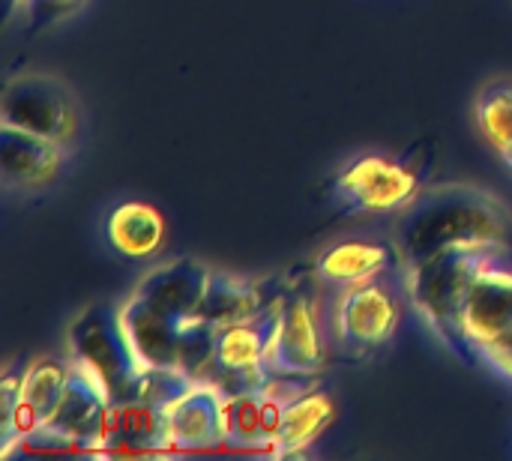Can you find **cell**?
<instances>
[{
    "instance_id": "obj_18",
    "label": "cell",
    "mask_w": 512,
    "mask_h": 461,
    "mask_svg": "<svg viewBox=\"0 0 512 461\" xmlns=\"http://www.w3.org/2000/svg\"><path fill=\"white\" fill-rule=\"evenodd\" d=\"M72 375V360H36L21 375V399L39 414V420H48L63 399V390Z\"/></svg>"
},
{
    "instance_id": "obj_8",
    "label": "cell",
    "mask_w": 512,
    "mask_h": 461,
    "mask_svg": "<svg viewBox=\"0 0 512 461\" xmlns=\"http://www.w3.org/2000/svg\"><path fill=\"white\" fill-rule=\"evenodd\" d=\"M0 123L45 135L57 144H66L78 129V114L72 96L45 75L15 78L0 102Z\"/></svg>"
},
{
    "instance_id": "obj_11",
    "label": "cell",
    "mask_w": 512,
    "mask_h": 461,
    "mask_svg": "<svg viewBox=\"0 0 512 461\" xmlns=\"http://www.w3.org/2000/svg\"><path fill=\"white\" fill-rule=\"evenodd\" d=\"M63 165V144L18 129L12 123H0V171L6 186L30 189L57 177Z\"/></svg>"
},
{
    "instance_id": "obj_10",
    "label": "cell",
    "mask_w": 512,
    "mask_h": 461,
    "mask_svg": "<svg viewBox=\"0 0 512 461\" xmlns=\"http://www.w3.org/2000/svg\"><path fill=\"white\" fill-rule=\"evenodd\" d=\"M228 396L213 381H195L168 408V441L171 453H207L222 450L228 441L225 429Z\"/></svg>"
},
{
    "instance_id": "obj_13",
    "label": "cell",
    "mask_w": 512,
    "mask_h": 461,
    "mask_svg": "<svg viewBox=\"0 0 512 461\" xmlns=\"http://www.w3.org/2000/svg\"><path fill=\"white\" fill-rule=\"evenodd\" d=\"M336 420V405L327 393L309 390L285 405L282 423L273 435L267 456H300L309 450Z\"/></svg>"
},
{
    "instance_id": "obj_17",
    "label": "cell",
    "mask_w": 512,
    "mask_h": 461,
    "mask_svg": "<svg viewBox=\"0 0 512 461\" xmlns=\"http://www.w3.org/2000/svg\"><path fill=\"white\" fill-rule=\"evenodd\" d=\"M477 123L492 150L512 168V81L492 84L480 93Z\"/></svg>"
},
{
    "instance_id": "obj_14",
    "label": "cell",
    "mask_w": 512,
    "mask_h": 461,
    "mask_svg": "<svg viewBox=\"0 0 512 461\" xmlns=\"http://www.w3.org/2000/svg\"><path fill=\"white\" fill-rule=\"evenodd\" d=\"M105 237L126 258H150L165 243V219L144 201H126L111 210Z\"/></svg>"
},
{
    "instance_id": "obj_1",
    "label": "cell",
    "mask_w": 512,
    "mask_h": 461,
    "mask_svg": "<svg viewBox=\"0 0 512 461\" xmlns=\"http://www.w3.org/2000/svg\"><path fill=\"white\" fill-rule=\"evenodd\" d=\"M399 249L405 264L450 252H510V210L489 192L474 186H438L417 195L399 219Z\"/></svg>"
},
{
    "instance_id": "obj_4",
    "label": "cell",
    "mask_w": 512,
    "mask_h": 461,
    "mask_svg": "<svg viewBox=\"0 0 512 461\" xmlns=\"http://www.w3.org/2000/svg\"><path fill=\"white\" fill-rule=\"evenodd\" d=\"M465 336L477 360L492 363L498 372H512V267L504 261L486 267L468 297Z\"/></svg>"
},
{
    "instance_id": "obj_5",
    "label": "cell",
    "mask_w": 512,
    "mask_h": 461,
    "mask_svg": "<svg viewBox=\"0 0 512 461\" xmlns=\"http://www.w3.org/2000/svg\"><path fill=\"white\" fill-rule=\"evenodd\" d=\"M417 195V174L384 156L357 159L339 174L333 186V198L345 213H390L408 207Z\"/></svg>"
},
{
    "instance_id": "obj_6",
    "label": "cell",
    "mask_w": 512,
    "mask_h": 461,
    "mask_svg": "<svg viewBox=\"0 0 512 461\" xmlns=\"http://www.w3.org/2000/svg\"><path fill=\"white\" fill-rule=\"evenodd\" d=\"M213 270L195 258H177L150 270L123 300L168 324H189L201 315Z\"/></svg>"
},
{
    "instance_id": "obj_16",
    "label": "cell",
    "mask_w": 512,
    "mask_h": 461,
    "mask_svg": "<svg viewBox=\"0 0 512 461\" xmlns=\"http://www.w3.org/2000/svg\"><path fill=\"white\" fill-rule=\"evenodd\" d=\"M225 429H228V450L240 453H267L270 435L264 426V387L234 393L225 402Z\"/></svg>"
},
{
    "instance_id": "obj_12",
    "label": "cell",
    "mask_w": 512,
    "mask_h": 461,
    "mask_svg": "<svg viewBox=\"0 0 512 461\" xmlns=\"http://www.w3.org/2000/svg\"><path fill=\"white\" fill-rule=\"evenodd\" d=\"M282 297L285 294H267V285H261V282L213 270L204 303H201V318L207 324H213L216 330H225L234 324L255 321Z\"/></svg>"
},
{
    "instance_id": "obj_2",
    "label": "cell",
    "mask_w": 512,
    "mask_h": 461,
    "mask_svg": "<svg viewBox=\"0 0 512 461\" xmlns=\"http://www.w3.org/2000/svg\"><path fill=\"white\" fill-rule=\"evenodd\" d=\"M504 261L501 252L450 249L405 264V288L414 309L426 318L432 333L459 357L477 363L474 348L465 336V309L477 276Z\"/></svg>"
},
{
    "instance_id": "obj_15",
    "label": "cell",
    "mask_w": 512,
    "mask_h": 461,
    "mask_svg": "<svg viewBox=\"0 0 512 461\" xmlns=\"http://www.w3.org/2000/svg\"><path fill=\"white\" fill-rule=\"evenodd\" d=\"M315 270L324 282L336 288L372 282L390 270V249L369 240H345L324 249L315 261Z\"/></svg>"
},
{
    "instance_id": "obj_3",
    "label": "cell",
    "mask_w": 512,
    "mask_h": 461,
    "mask_svg": "<svg viewBox=\"0 0 512 461\" xmlns=\"http://www.w3.org/2000/svg\"><path fill=\"white\" fill-rule=\"evenodd\" d=\"M69 354L102 378L114 402H129L138 396L144 363L135 354L126 327L120 321V306H90L69 327Z\"/></svg>"
},
{
    "instance_id": "obj_9",
    "label": "cell",
    "mask_w": 512,
    "mask_h": 461,
    "mask_svg": "<svg viewBox=\"0 0 512 461\" xmlns=\"http://www.w3.org/2000/svg\"><path fill=\"white\" fill-rule=\"evenodd\" d=\"M324 333L318 321V309L312 306L309 294L291 291L279 306V321L270 345L267 366L273 375L291 378H312L324 369Z\"/></svg>"
},
{
    "instance_id": "obj_20",
    "label": "cell",
    "mask_w": 512,
    "mask_h": 461,
    "mask_svg": "<svg viewBox=\"0 0 512 461\" xmlns=\"http://www.w3.org/2000/svg\"><path fill=\"white\" fill-rule=\"evenodd\" d=\"M81 3H84V0H9V9L27 6V9L33 12V21H36V24H45V21L51 24V21H57L60 15L75 12Z\"/></svg>"
},
{
    "instance_id": "obj_19",
    "label": "cell",
    "mask_w": 512,
    "mask_h": 461,
    "mask_svg": "<svg viewBox=\"0 0 512 461\" xmlns=\"http://www.w3.org/2000/svg\"><path fill=\"white\" fill-rule=\"evenodd\" d=\"M198 378L189 375L186 369H165V366H147L144 375H141V387H138V396L135 399H144V402H153L159 408H171Z\"/></svg>"
},
{
    "instance_id": "obj_7",
    "label": "cell",
    "mask_w": 512,
    "mask_h": 461,
    "mask_svg": "<svg viewBox=\"0 0 512 461\" xmlns=\"http://www.w3.org/2000/svg\"><path fill=\"white\" fill-rule=\"evenodd\" d=\"M402 321V303L396 291L381 282H360L348 285L336 294L333 303V327L342 345L348 348H381L393 339Z\"/></svg>"
}]
</instances>
